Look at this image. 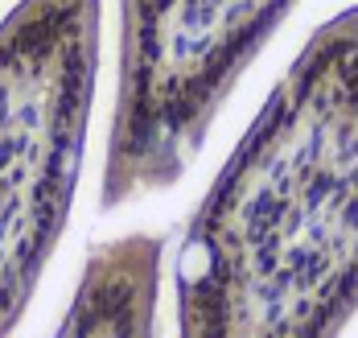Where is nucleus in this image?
<instances>
[{"mask_svg":"<svg viewBox=\"0 0 358 338\" xmlns=\"http://www.w3.org/2000/svg\"><path fill=\"white\" fill-rule=\"evenodd\" d=\"M185 335H322L358 301V13L222 169L181 252Z\"/></svg>","mask_w":358,"mask_h":338,"instance_id":"f257e3e1","label":"nucleus"},{"mask_svg":"<svg viewBox=\"0 0 358 338\" xmlns=\"http://www.w3.org/2000/svg\"><path fill=\"white\" fill-rule=\"evenodd\" d=\"M95 54L99 0H21L0 25V335L71 215Z\"/></svg>","mask_w":358,"mask_h":338,"instance_id":"f03ea898","label":"nucleus"},{"mask_svg":"<svg viewBox=\"0 0 358 338\" xmlns=\"http://www.w3.org/2000/svg\"><path fill=\"white\" fill-rule=\"evenodd\" d=\"M157 239H120L95 252L62 335H144L157 297Z\"/></svg>","mask_w":358,"mask_h":338,"instance_id":"7ed1b4c3","label":"nucleus"}]
</instances>
